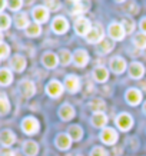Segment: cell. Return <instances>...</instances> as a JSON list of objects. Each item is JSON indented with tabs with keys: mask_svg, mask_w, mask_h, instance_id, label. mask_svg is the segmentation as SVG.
<instances>
[{
	"mask_svg": "<svg viewBox=\"0 0 146 156\" xmlns=\"http://www.w3.org/2000/svg\"><path fill=\"white\" fill-rule=\"evenodd\" d=\"M75 29H76V33L77 34H82V36H86V34L89 33L90 27V22L85 17H80V19L76 20L75 23Z\"/></svg>",
	"mask_w": 146,
	"mask_h": 156,
	"instance_id": "11",
	"label": "cell"
},
{
	"mask_svg": "<svg viewBox=\"0 0 146 156\" xmlns=\"http://www.w3.org/2000/svg\"><path fill=\"white\" fill-rule=\"evenodd\" d=\"M7 6V2L6 0H0V10H3Z\"/></svg>",
	"mask_w": 146,
	"mask_h": 156,
	"instance_id": "42",
	"label": "cell"
},
{
	"mask_svg": "<svg viewBox=\"0 0 146 156\" xmlns=\"http://www.w3.org/2000/svg\"><path fill=\"white\" fill-rule=\"evenodd\" d=\"M23 5V0H7V6L12 10H19Z\"/></svg>",
	"mask_w": 146,
	"mask_h": 156,
	"instance_id": "38",
	"label": "cell"
},
{
	"mask_svg": "<svg viewBox=\"0 0 146 156\" xmlns=\"http://www.w3.org/2000/svg\"><path fill=\"white\" fill-rule=\"evenodd\" d=\"M92 123H93V126H96V128H103L105 125L108 123V116L103 112H98V113H94L92 116Z\"/></svg>",
	"mask_w": 146,
	"mask_h": 156,
	"instance_id": "23",
	"label": "cell"
},
{
	"mask_svg": "<svg viewBox=\"0 0 146 156\" xmlns=\"http://www.w3.org/2000/svg\"><path fill=\"white\" fill-rule=\"evenodd\" d=\"M45 7H46L47 10L55 12V10L60 9V2H59V0H45Z\"/></svg>",
	"mask_w": 146,
	"mask_h": 156,
	"instance_id": "33",
	"label": "cell"
},
{
	"mask_svg": "<svg viewBox=\"0 0 146 156\" xmlns=\"http://www.w3.org/2000/svg\"><path fill=\"white\" fill-rule=\"evenodd\" d=\"M0 50H2V53H0V57H2V60H5L6 57L9 56V44H6L5 42H2V46H0Z\"/></svg>",
	"mask_w": 146,
	"mask_h": 156,
	"instance_id": "40",
	"label": "cell"
},
{
	"mask_svg": "<svg viewBox=\"0 0 146 156\" xmlns=\"http://www.w3.org/2000/svg\"><path fill=\"white\" fill-rule=\"evenodd\" d=\"M40 33H42V29H40V24L39 23L30 24V26L26 29V34H27L29 37H36V36H39Z\"/></svg>",
	"mask_w": 146,
	"mask_h": 156,
	"instance_id": "29",
	"label": "cell"
},
{
	"mask_svg": "<svg viewBox=\"0 0 146 156\" xmlns=\"http://www.w3.org/2000/svg\"><path fill=\"white\" fill-rule=\"evenodd\" d=\"M73 2H76V3H77V2H80V0H73Z\"/></svg>",
	"mask_w": 146,
	"mask_h": 156,
	"instance_id": "46",
	"label": "cell"
},
{
	"mask_svg": "<svg viewBox=\"0 0 146 156\" xmlns=\"http://www.w3.org/2000/svg\"><path fill=\"white\" fill-rule=\"evenodd\" d=\"M72 139L69 135H66V133H60V135H57L56 136V140H55V143H56V146L59 147V149H62V151H66V149H69L72 145Z\"/></svg>",
	"mask_w": 146,
	"mask_h": 156,
	"instance_id": "12",
	"label": "cell"
},
{
	"mask_svg": "<svg viewBox=\"0 0 146 156\" xmlns=\"http://www.w3.org/2000/svg\"><path fill=\"white\" fill-rule=\"evenodd\" d=\"M72 60V55L69 50H60V62L62 65H65V66H67L69 63H70Z\"/></svg>",
	"mask_w": 146,
	"mask_h": 156,
	"instance_id": "35",
	"label": "cell"
},
{
	"mask_svg": "<svg viewBox=\"0 0 146 156\" xmlns=\"http://www.w3.org/2000/svg\"><path fill=\"white\" fill-rule=\"evenodd\" d=\"M139 27H141V30L146 34V17H145V19H142V20H141V23H139Z\"/></svg>",
	"mask_w": 146,
	"mask_h": 156,
	"instance_id": "41",
	"label": "cell"
},
{
	"mask_svg": "<svg viewBox=\"0 0 146 156\" xmlns=\"http://www.w3.org/2000/svg\"><path fill=\"white\" fill-rule=\"evenodd\" d=\"M19 89L20 92H22V95L24 96V98H32V96L36 93V87H34V83L30 80H23L20 82L19 85Z\"/></svg>",
	"mask_w": 146,
	"mask_h": 156,
	"instance_id": "9",
	"label": "cell"
},
{
	"mask_svg": "<svg viewBox=\"0 0 146 156\" xmlns=\"http://www.w3.org/2000/svg\"><path fill=\"white\" fill-rule=\"evenodd\" d=\"M133 42L136 44V48L139 49H146V34L145 33H139L135 36Z\"/></svg>",
	"mask_w": 146,
	"mask_h": 156,
	"instance_id": "32",
	"label": "cell"
},
{
	"mask_svg": "<svg viewBox=\"0 0 146 156\" xmlns=\"http://www.w3.org/2000/svg\"><path fill=\"white\" fill-rule=\"evenodd\" d=\"M110 69H112V72L118 73V75L123 73L125 69H126V62H125V59H122V57H119V56L113 57L112 60H110Z\"/></svg>",
	"mask_w": 146,
	"mask_h": 156,
	"instance_id": "14",
	"label": "cell"
},
{
	"mask_svg": "<svg viewBox=\"0 0 146 156\" xmlns=\"http://www.w3.org/2000/svg\"><path fill=\"white\" fill-rule=\"evenodd\" d=\"M46 92H47V95L52 96V98H59L63 93V85L59 80L49 82V85L46 86Z\"/></svg>",
	"mask_w": 146,
	"mask_h": 156,
	"instance_id": "6",
	"label": "cell"
},
{
	"mask_svg": "<svg viewBox=\"0 0 146 156\" xmlns=\"http://www.w3.org/2000/svg\"><path fill=\"white\" fill-rule=\"evenodd\" d=\"M73 60H75V65L79 67H83L87 65V62H89V55L86 50L83 49H80V50H76L75 55H73Z\"/></svg>",
	"mask_w": 146,
	"mask_h": 156,
	"instance_id": "13",
	"label": "cell"
},
{
	"mask_svg": "<svg viewBox=\"0 0 146 156\" xmlns=\"http://www.w3.org/2000/svg\"><path fill=\"white\" fill-rule=\"evenodd\" d=\"M52 29H53V32H56L57 34L66 33L67 29H69V23H67V20L65 19V17L59 16V17H56V19L53 20Z\"/></svg>",
	"mask_w": 146,
	"mask_h": 156,
	"instance_id": "8",
	"label": "cell"
},
{
	"mask_svg": "<svg viewBox=\"0 0 146 156\" xmlns=\"http://www.w3.org/2000/svg\"><path fill=\"white\" fill-rule=\"evenodd\" d=\"M65 86H66V89L69 90L70 93H76V92L80 89L79 77H77V76H75V75L66 76V79H65Z\"/></svg>",
	"mask_w": 146,
	"mask_h": 156,
	"instance_id": "10",
	"label": "cell"
},
{
	"mask_svg": "<svg viewBox=\"0 0 146 156\" xmlns=\"http://www.w3.org/2000/svg\"><path fill=\"white\" fill-rule=\"evenodd\" d=\"M16 140V136H14V133L9 129H5L3 132L0 133V142L3 146H12Z\"/></svg>",
	"mask_w": 146,
	"mask_h": 156,
	"instance_id": "19",
	"label": "cell"
},
{
	"mask_svg": "<svg viewBox=\"0 0 146 156\" xmlns=\"http://www.w3.org/2000/svg\"><path fill=\"white\" fill-rule=\"evenodd\" d=\"M89 106H90V109L93 110L94 113H98V112H103L105 108H106V105H105V102L102 99H93L89 103Z\"/></svg>",
	"mask_w": 146,
	"mask_h": 156,
	"instance_id": "28",
	"label": "cell"
},
{
	"mask_svg": "<svg viewBox=\"0 0 146 156\" xmlns=\"http://www.w3.org/2000/svg\"><path fill=\"white\" fill-rule=\"evenodd\" d=\"M13 80V76H12V72L9 69H2L0 70V83L3 86H7L12 83Z\"/></svg>",
	"mask_w": 146,
	"mask_h": 156,
	"instance_id": "27",
	"label": "cell"
},
{
	"mask_svg": "<svg viewBox=\"0 0 146 156\" xmlns=\"http://www.w3.org/2000/svg\"><path fill=\"white\" fill-rule=\"evenodd\" d=\"M22 129L24 133L27 135H34L39 130V122L34 118H26L22 122Z\"/></svg>",
	"mask_w": 146,
	"mask_h": 156,
	"instance_id": "2",
	"label": "cell"
},
{
	"mask_svg": "<svg viewBox=\"0 0 146 156\" xmlns=\"http://www.w3.org/2000/svg\"><path fill=\"white\" fill-rule=\"evenodd\" d=\"M126 100L129 105H132V106H135V105H139L142 102V93L141 90L137 89H129L126 92Z\"/></svg>",
	"mask_w": 146,
	"mask_h": 156,
	"instance_id": "15",
	"label": "cell"
},
{
	"mask_svg": "<svg viewBox=\"0 0 146 156\" xmlns=\"http://www.w3.org/2000/svg\"><path fill=\"white\" fill-rule=\"evenodd\" d=\"M93 75H94V79H96V80L100 82V83H103V82L108 80L109 72L106 70V67H103V66H98L96 69H94Z\"/></svg>",
	"mask_w": 146,
	"mask_h": 156,
	"instance_id": "24",
	"label": "cell"
},
{
	"mask_svg": "<svg viewBox=\"0 0 146 156\" xmlns=\"http://www.w3.org/2000/svg\"><path fill=\"white\" fill-rule=\"evenodd\" d=\"M100 140L103 143H106V145H115L116 140H118V133H116L115 129L106 128L100 133Z\"/></svg>",
	"mask_w": 146,
	"mask_h": 156,
	"instance_id": "3",
	"label": "cell"
},
{
	"mask_svg": "<svg viewBox=\"0 0 146 156\" xmlns=\"http://www.w3.org/2000/svg\"><path fill=\"white\" fill-rule=\"evenodd\" d=\"M145 73V67L142 63H137V62H133L130 67H129V75L132 79H141Z\"/></svg>",
	"mask_w": 146,
	"mask_h": 156,
	"instance_id": "17",
	"label": "cell"
},
{
	"mask_svg": "<svg viewBox=\"0 0 146 156\" xmlns=\"http://www.w3.org/2000/svg\"><path fill=\"white\" fill-rule=\"evenodd\" d=\"M89 7H90L89 0L77 2V3H75V7H73V10H72V14H73V16H82L85 12L89 10Z\"/></svg>",
	"mask_w": 146,
	"mask_h": 156,
	"instance_id": "21",
	"label": "cell"
},
{
	"mask_svg": "<svg viewBox=\"0 0 146 156\" xmlns=\"http://www.w3.org/2000/svg\"><path fill=\"white\" fill-rule=\"evenodd\" d=\"M0 100H2V110H0V113L6 115L7 112H9V109H10V103H9V100H7V98H6L5 93H2Z\"/></svg>",
	"mask_w": 146,
	"mask_h": 156,
	"instance_id": "34",
	"label": "cell"
},
{
	"mask_svg": "<svg viewBox=\"0 0 146 156\" xmlns=\"http://www.w3.org/2000/svg\"><path fill=\"white\" fill-rule=\"evenodd\" d=\"M10 66L14 72H23L24 67H26V59L23 56H20V55H16V56L12 57Z\"/></svg>",
	"mask_w": 146,
	"mask_h": 156,
	"instance_id": "16",
	"label": "cell"
},
{
	"mask_svg": "<svg viewBox=\"0 0 146 156\" xmlns=\"http://www.w3.org/2000/svg\"><path fill=\"white\" fill-rule=\"evenodd\" d=\"M90 156H108V152L105 151L103 147L96 146V147H93V151L90 152Z\"/></svg>",
	"mask_w": 146,
	"mask_h": 156,
	"instance_id": "39",
	"label": "cell"
},
{
	"mask_svg": "<svg viewBox=\"0 0 146 156\" xmlns=\"http://www.w3.org/2000/svg\"><path fill=\"white\" fill-rule=\"evenodd\" d=\"M32 14H33V19L37 22V23H45L49 19V12L45 6H36L33 10H32Z\"/></svg>",
	"mask_w": 146,
	"mask_h": 156,
	"instance_id": "7",
	"label": "cell"
},
{
	"mask_svg": "<svg viewBox=\"0 0 146 156\" xmlns=\"http://www.w3.org/2000/svg\"><path fill=\"white\" fill-rule=\"evenodd\" d=\"M10 17L7 16L6 13H2L0 14V27H2V30H6V29L10 26Z\"/></svg>",
	"mask_w": 146,
	"mask_h": 156,
	"instance_id": "36",
	"label": "cell"
},
{
	"mask_svg": "<svg viewBox=\"0 0 146 156\" xmlns=\"http://www.w3.org/2000/svg\"><path fill=\"white\" fill-rule=\"evenodd\" d=\"M115 2H118V3H123L125 0H115Z\"/></svg>",
	"mask_w": 146,
	"mask_h": 156,
	"instance_id": "45",
	"label": "cell"
},
{
	"mask_svg": "<svg viewBox=\"0 0 146 156\" xmlns=\"http://www.w3.org/2000/svg\"><path fill=\"white\" fill-rule=\"evenodd\" d=\"M82 135H83V130H82V128L77 126V125H73V126L69 128V136H70L73 140H79L80 137H82Z\"/></svg>",
	"mask_w": 146,
	"mask_h": 156,
	"instance_id": "30",
	"label": "cell"
},
{
	"mask_svg": "<svg viewBox=\"0 0 146 156\" xmlns=\"http://www.w3.org/2000/svg\"><path fill=\"white\" fill-rule=\"evenodd\" d=\"M143 112L146 113V102H145V105H143Z\"/></svg>",
	"mask_w": 146,
	"mask_h": 156,
	"instance_id": "44",
	"label": "cell"
},
{
	"mask_svg": "<svg viewBox=\"0 0 146 156\" xmlns=\"http://www.w3.org/2000/svg\"><path fill=\"white\" fill-rule=\"evenodd\" d=\"M2 156H14V153L12 151H5L2 153Z\"/></svg>",
	"mask_w": 146,
	"mask_h": 156,
	"instance_id": "43",
	"label": "cell"
},
{
	"mask_svg": "<svg viewBox=\"0 0 146 156\" xmlns=\"http://www.w3.org/2000/svg\"><path fill=\"white\" fill-rule=\"evenodd\" d=\"M116 123H118V126L120 130H123V132H126V130H129V129L133 126V119L130 115L127 113H120L118 116V119H116Z\"/></svg>",
	"mask_w": 146,
	"mask_h": 156,
	"instance_id": "5",
	"label": "cell"
},
{
	"mask_svg": "<svg viewBox=\"0 0 146 156\" xmlns=\"http://www.w3.org/2000/svg\"><path fill=\"white\" fill-rule=\"evenodd\" d=\"M122 26H123V29H125L126 34L132 33L133 30H135V22H133L132 17H125V19L122 20Z\"/></svg>",
	"mask_w": 146,
	"mask_h": 156,
	"instance_id": "31",
	"label": "cell"
},
{
	"mask_svg": "<svg viewBox=\"0 0 146 156\" xmlns=\"http://www.w3.org/2000/svg\"><path fill=\"white\" fill-rule=\"evenodd\" d=\"M125 34H126V32H125L122 24L110 23V26H109V36L112 37V40H122L125 37Z\"/></svg>",
	"mask_w": 146,
	"mask_h": 156,
	"instance_id": "4",
	"label": "cell"
},
{
	"mask_svg": "<svg viewBox=\"0 0 146 156\" xmlns=\"http://www.w3.org/2000/svg\"><path fill=\"white\" fill-rule=\"evenodd\" d=\"M125 10H126L129 14H135L139 12V7H137V5L135 3V2H129L126 6H125Z\"/></svg>",
	"mask_w": 146,
	"mask_h": 156,
	"instance_id": "37",
	"label": "cell"
},
{
	"mask_svg": "<svg viewBox=\"0 0 146 156\" xmlns=\"http://www.w3.org/2000/svg\"><path fill=\"white\" fill-rule=\"evenodd\" d=\"M14 24H16V27L19 29H27L30 24H29V17L26 13H19L16 14V17H14Z\"/></svg>",
	"mask_w": 146,
	"mask_h": 156,
	"instance_id": "25",
	"label": "cell"
},
{
	"mask_svg": "<svg viewBox=\"0 0 146 156\" xmlns=\"http://www.w3.org/2000/svg\"><path fill=\"white\" fill-rule=\"evenodd\" d=\"M103 39H105V32H103V29L99 27V26L92 27L89 30V33L86 34V40L89 43H98L99 44Z\"/></svg>",
	"mask_w": 146,
	"mask_h": 156,
	"instance_id": "1",
	"label": "cell"
},
{
	"mask_svg": "<svg viewBox=\"0 0 146 156\" xmlns=\"http://www.w3.org/2000/svg\"><path fill=\"white\" fill-rule=\"evenodd\" d=\"M59 116H60L62 120H72L75 118V109L70 105H63L60 109H59Z\"/></svg>",
	"mask_w": 146,
	"mask_h": 156,
	"instance_id": "18",
	"label": "cell"
},
{
	"mask_svg": "<svg viewBox=\"0 0 146 156\" xmlns=\"http://www.w3.org/2000/svg\"><path fill=\"white\" fill-rule=\"evenodd\" d=\"M59 60L60 59H57V56L55 55V53H45L42 57V62H43V65L46 67H49V69H53V67H56L57 66V63H59Z\"/></svg>",
	"mask_w": 146,
	"mask_h": 156,
	"instance_id": "20",
	"label": "cell"
},
{
	"mask_svg": "<svg viewBox=\"0 0 146 156\" xmlns=\"http://www.w3.org/2000/svg\"><path fill=\"white\" fill-rule=\"evenodd\" d=\"M113 40H109V39H103L102 42L98 44V50H99L100 53H103V55H106V53H109L110 50L113 49Z\"/></svg>",
	"mask_w": 146,
	"mask_h": 156,
	"instance_id": "26",
	"label": "cell"
},
{
	"mask_svg": "<svg viewBox=\"0 0 146 156\" xmlns=\"http://www.w3.org/2000/svg\"><path fill=\"white\" fill-rule=\"evenodd\" d=\"M23 152L26 156H36L39 152V146L37 143L33 142V140H27V142H24L23 145Z\"/></svg>",
	"mask_w": 146,
	"mask_h": 156,
	"instance_id": "22",
	"label": "cell"
}]
</instances>
